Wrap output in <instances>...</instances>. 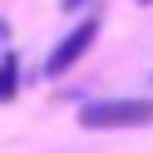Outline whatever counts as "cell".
<instances>
[{"mask_svg": "<svg viewBox=\"0 0 153 153\" xmlns=\"http://www.w3.org/2000/svg\"><path fill=\"white\" fill-rule=\"evenodd\" d=\"M79 128H99V133H119V128H148L153 123V94H109V99H89L79 104Z\"/></svg>", "mask_w": 153, "mask_h": 153, "instance_id": "obj_1", "label": "cell"}, {"mask_svg": "<svg viewBox=\"0 0 153 153\" xmlns=\"http://www.w3.org/2000/svg\"><path fill=\"white\" fill-rule=\"evenodd\" d=\"M94 40H99V15H84L79 25H74L64 40H54V50L45 54V74L50 79H59V74H69L74 64L84 59V54L94 50Z\"/></svg>", "mask_w": 153, "mask_h": 153, "instance_id": "obj_2", "label": "cell"}, {"mask_svg": "<svg viewBox=\"0 0 153 153\" xmlns=\"http://www.w3.org/2000/svg\"><path fill=\"white\" fill-rule=\"evenodd\" d=\"M15 94H20V54L0 50V104H10Z\"/></svg>", "mask_w": 153, "mask_h": 153, "instance_id": "obj_3", "label": "cell"}, {"mask_svg": "<svg viewBox=\"0 0 153 153\" xmlns=\"http://www.w3.org/2000/svg\"><path fill=\"white\" fill-rule=\"evenodd\" d=\"M84 5H89V0H59V10H64V15H79Z\"/></svg>", "mask_w": 153, "mask_h": 153, "instance_id": "obj_4", "label": "cell"}, {"mask_svg": "<svg viewBox=\"0 0 153 153\" xmlns=\"http://www.w3.org/2000/svg\"><path fill=\"white\" fill-rule=\"evenodd\" d=\"M5 40H10V20H0V45H5Z\"/></svg>", "mask_w": 153, "mask_h": 153, "instance_id": "obj_5", "label": "cell"}, {"mask_svg": "<svg viewBox=\"0 0 153 153\" xmlns=\"http://www.w3.org/2000/svg\"><path fill=\"white\" fill-rule=\"evenodd\" d=\"M143 5H153V0H143Z\"/></svg>", "mask_w": 153, "mask_h": 153, "instance_id": "obj_6", "label": "cell"}]
</instances>
